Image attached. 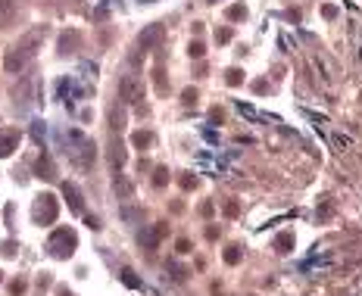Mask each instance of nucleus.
I'll return each mask as SVG.
<instances>
[{
	"label": "nucleus",
	"mask_w": 362,
	"mask_h": 296,
	"mask_svg": "<svg viewBox=\"0 0 362 296\" xmlns=\"http://www.w3.org/2000/svg\"><path fill=\"white\" fill-rule=\"evenodd\" d=\"M35 175L41 178V181H56V165H53V159H50L47 153H41V156H38V162H35Z\"/></svg>",
	"instance_id": "10"
},
{
	"label": "nucleus",
	"mask_w": 362,
	"mask_h": 296,
	"mask_svg": "<svg viewBox=\"0 0 362 296\" xmlns=\"http://www.w3.org/2000/svg\"><path fill=\"white\" fill-rule=\"evenodd\" d=\"M109 128H113V131H122L125 128V113H122L119 106L109 109Z\"/></svg>",
	"instance_id": "15"
},
{
	"label": "nucleus",
	"mask_w": 362,
	"mask_h": 296,
	"mask_svg": "<svg viewBox=\"0 0 362 296\" xmlns=\"http://www.w3.org/2000/svg\"><path fill=\"white\" fill-rule=\"evenodd\" d=\"M231 38H234V31H231V28H216V41H218V44H228Z\"/></svg>",
	"instance_id": "24"
},
{
	"label": "nucleus",
	"mask_w": 362,
	"mask_h": 296,
	"mask_svg": "<svg viewBox=\"0 0 362 296\" xmlns=\"http://www.w3.org/2000/svg\"><path fill=\"white\" fill-rule=\"evenodd\" d=\"M153 184H156V187H166V184H169V168L159 165L156 172H153Z\"/></svg>",
	"instance_id": "19"
},
{
	"label": "nucleus",
	"mask_w": 362,
	"mask_h": 296,
	"mask_svg": "<svg viewBox=\"0 0 362 296\" xmlns=\"http://www.w3.org/2000/svg\"><path fill=\"white\" fill-rule=\"evenodd\" d=\"M163 38H166V28L159 22H153V25H147L144 31H141V38H138V44H141V50H156L159 44H163Z\"/></svg>",
	"instance_id": "6"
},
{
	"label": "nucleus",
	"mask_w": 362,
	"mask_h": 296,
	"mask_svg": "<svg viewBox=\"0 0 362 296\" xmlns=\"http://www.w3.org/2000/svg\"><path fill=\"white\" fill-rule=\"evenodd\" d=\"M188 53H191L193 59H203V56H206V47H203V41H191Z\"/></svg>",
	"instance_id": "20"
},
{
	"label": "nucleus",
	"mask_w": 362,
	"mask_h": 296,
	"mask_svg": "<svg viewBox=\"0 0 362 296\" xmlns=\"http://www.w3.org/2000/svg\"><path fill=\"white\" fill-rule=\"evenodd\" d=\"M60 296H75L72 290H66V287H63V290H60Z\"/></svg>",
	"instance_id": "37"
},
{
	"label": "nucleus",
	"mask_w": 362,
	"mask_h": 296,
	"mask_svg": "<svg viewBox=\"0 0 362 296\" xmlns=\"http://www.w3.org/2000/svg\"><path fill=\"white\" fill-rule=\"evenodd\" d=\"M0 284H3V272H0Z\"/></svg>",
	"instance_id": "38"
},
{
	"label": "nucleus",
	"mask_w": 362,
	"mask_h": 296,
	"mask_svg": "<svg viewBox=\"0 0 362 296\" xmlns=\"http://www.w3.org/2000/svg\"><path fill=\"white\" fill-rule=\"evenodd\" d=\"M181 100H184V103H197V91H193V88H188V91H184V94H181Z\"/></svg>",
	"instance_id": "29"
},
{
	"label": "nucleus",
	"mask_w": 362,
	"mask_h": 296,
	"mask_svg": "<svg viewBox=\"0 0 362 296\" xmlns=\"http://www.w3.org/2000/svg\"><path fill=\"white\" fill-rule=\"evenodd\" d=\"M193 184H197V178H191V175L181 178V187H184V190H193Z\"/></svg>",
	"instance_id": "31"
},
{
	"label": "nucleus",
	"mask_w": 362,
	"mask_h": 296,
	"mask_svg": "<svg viewBox=\"0 0 362 296\" xmlns=\"http://www.w3.org/2000/svg\"><path fill=\"white\" fill-rule=\"evenodd\" d=\"M206 3H218V0H206Z\"/></svg>",
	"instance_id": "39"
},
{
	"label": "nucleus",
	"mask_w": 362,
	"mask_h": 296,
	"mask_svg": "<svg viewBox=\"0 0 362 296\" xmlns=\"http://www.w3.org/2000/svg\"><path fill=\"white\" fill-rule=\"evenodd\" d=\"M238 212H241L238 203H228V206H225V215H238Z\"/></svg>",
	"instance_id": "35"
},
{
	"label": "nucleus",
	"mask_w": 362,
	"mask_h": 296,
	"mask_svg": "<svg viewBox=\"0 0 362 296\" xmlns=\"http://www.w3.org/2000/svg\"><path fill=\"white\" fill-rule=\"evenodd\" d=\"M25 290H28V284H25V281H13V284H10V293H13V296H22Z\"/></svg>",
	"instance_id": "25"
},
{
	"label": "nucleus",
	"mask_w": 362,
	"mask_h": 296,
	"mask_svg": "<svg viewBox=\"0 0 362 296\" xmlns=\"http://www.w3.org/2000/svg\"><path fill=\"white\" fill-rule=\"evenodd\" d=\"M122 284H125V287H131V290H138V287H141V277L134 274L131 268H122Z\"/></svg>",
	"instance_id": "17"
},
{
	"label": "nucleus",
	"mask_w": 362,
	"mask_h": 296,
	"mask_svg": "<svg viewBox=\"0 0 362 296\" xmlns=\"http://www.w3.org/2000/svg\"><path fill=\"white\" fill-rule=\"evenodd\" d=\"M13 252H16V243L6 240V243H3V256H13Z\"/></svg>",
	"instance_id": "36"
},
{
	"label": "nucleus",
	"mask_w": 362,
	"mask_h": 296,
	"mask_svg": "<svg viewBox=\"0 0 362 296\" xmlns=\"http://www.w3.org/2000/svg\"><path fill=\"white\" fill-rule=\"evenodd\" d=\"M78 44H81V35L78 31H63L60 35V44H56V50L66 56V53H72V50H78Z\"/></svg>",
	"instance_id": "11"
},
{
	"label": "nucleus",
	"mask_w": 362,
	"mask_h": 296,
	"mask_svg": "<svg viewBox=\"0 0 362 296\" xmlns=\"http://www.w3.org/2000/svg\"><path fill=\"white\" fill-rule=\"evenodd\" d=\"M13 150H19V131H16V128H3V131H0V159L13 156Z\"/></svg>",
	"instance_id": "8"
},
{
	"label": "nucleus",
	"mask_w": 362,
	"mask_h": 296,
	"mask_svg": "<svg viewBox=\"0 0 362 296\" xmlns=\"http://www.w3.org/2000/svg\"><path fill=\"white\" fill-rule=\"evenodd\" d=\"M85 225H88V228H94V231H97V228H100V218H97V215H85Z\"/></svg>",
	"instance_id": "33"
},
{
	"label": "nucleus",
	"mask_w": 362,
	"mask_h": 296,
	"mask_svg": "<svg viewBox=\"0 0 362 296\" xmlns=\"http://www.w3.org/2000/svg\"><path fill=\"white\" fill-rule=\"evenodd\" d=\"M63 197H66V203H69V209H72L75 215L85 212V200H81V190L75 187V184H69V181L63 184Z\"/></svg>",
	"instance_id": "9"
},
{
	"label": "nucleus",
	"mask_w": 362,
	"mask_h": 296,
	"mask_svg": "<svg viewBox=\"0 0 362 296\" xmlns=\"http://www.w3.org/2000/svg\"><path fill=\"white\" fill-rule=\"evenodd\" d=\"M16 13V0H0V19H10Z\"/></svg>",
	"instance_id": "21"
},
{
	"label": "nucleus",
	"mask_w": 362,
	"mask_h": 296,
	"mask_svg": "<svg viewBox=\"0 0 362 296\" xmlns=\"http://www.w3.org/2000/svg\"><path fill=\"white\" fill-rule=\"evenodd\" d=\"M56 215H60V200L53 193H38L35 203H31V222L35 225H53Z\"/></svg>",
	"instance_id": "4"
},
{
	"label": "nucleus",
	"mask_w": 362,
	"mask_h": 296,
	"mask_svg": "<svg viewBox=\"0 0 362 296\" xmlns=\"http://www.w3.org/2000/svg\"><path fill=\"white\" fill-rule=\"evenodd\" d=\"M265 91H268V84H265L263 78H259V81H253V94H265Z\"/></svg>",
	"instance_id": "32"
},
{
	"label": "nucleus",
	"mask_w": 362,
	"mask_h": 296,
	"mask_svg": "<svg viewBox=\"0 0 362 296\" xmlns=\"http://www.w3.org/2000/svg\"><path fill=\"white\" fill-rule=\"evenodd\" d=\"M275 250L278 252H290L293 250V234L290 231H281V234L275 237Z\"/></svg>",
	"instance_id": "13"
},
{
	"label": "nucleus",
	"mask_w": 362,
	"mask_h": 296,
	"mask_svg": "<svg viewBox=\"0 0 362 296\" xmlns=\"http://www.w3.org/2000/svg\"><path fill=\"white\" fill-rule=\"evenodd\" d=\"M163 237H166V225H150V228L141 231L138 240H141V247H144V250H156Z\"/></svg>",
	"instance_id": "7"
},
{
	"label": "nucleus",
	"mask_w": 362,
	"mask_h": 296,
	"mask_svg": "<svg viewBox=\"0 0 362 296\" xmlns=\"http://www.w3.org/2000/svg\"><path fill=\"white\" fill-rule=\"evenodd\" d=\"M63 140H66V156H69V162L88 172V168L94 165V159H97L94 140H91L85 131H78V128H69L63 134Z\"/></svg>",
	"instance_id": "2"
},
{
	"label": "nucleus",
	"mask_w": 362,
	"mask_h": 296,
	"mask_svg": "<svg viewBox=\"0 0 362 296\" xmlns=\"http://www.w3.org/2000/svg\"><path fill=\"white\" fill-rule=\"evenodd\" d=\"M75 247H78V234H75L72 228H56L47 240V250H50L53 259H72Z\"/></svg>",
	"instance_id": "3"
},
{
	"label": "nucleus",
	"mask_w": 362,
	"mask_h": 296,
	"mask_svg": "<svg viewBox=\"0 0 362 296\" xmlns=\"http://www.w3.org/2000/svg\"><path fill=\"white\" fill-rule=\"evenodd\" d=\"M225 84H228V88H238V84H243V72H241V69H228V72H225Z\"/></svg>",
	"instance_id": "18"
},
{
	"label": "nucleus",
	"mask_w": 362,
	"mask_h": 296,
	"mask_svg": "<svg viewBox=\"0 0 362 296\" xmlns=\"http://www.w3.org/2000/svg\"><path fill=\"white\" fill-rule=\"evenodd\" d=\"M131 143H134L138 150H147L150 143H153V134H150V131H134V134H131Z\"/></svg>",
	"instance_id": "16"
},
{
	"label": "nucleus",
	"mask_w": 362,
	"mask_h": 296,
	"mask_svg": "<svg viewBox=\"0 0 362 296\" xmlns=\"http://www.w3.org/2000/svg\"><path fill=\"white\" fill-rule=\"evenodd\" d=\"M238 109H241V113H243V115H250V118H256V109H253V106H250V103H243V100H238Z\"/></svg>",
	"instance_id": "28"
},
{
	"label": "nucleus",
	"mask_w": 362,
	"mask_h": 296,
	"mask_svg": "<svg viewBox=\"0 0 362 296\" xmlns=\"http://www.w3.org/2000/svg\"><path fill=\"white\" fill-rule=\"evenodd\" d=\"M175 250H178V252H181V256H184V252H191V240H184V237H181V240H178V243H175Z\"/></svg>",
	"instance_id": "30"
},
{
	"label": "nucleus",
	"mask_w": 362,
	"mask_h": 296,
	"mask_svg": "<svg viewBox=\"0 0 362 296\" xmlns=\"http://www.w3.org/2000/svg\"><path fill=\"white\" fill-rule=\"evenodd\" d=\"M119 100L125 103H141L144 100V81L138 75H122L119 78Z\"/></svg>",
	"instance_id": "5"
},
{
	"label": "nucleus",
	"mask_w": 362,
	"mask_h": 296,
	"mask_svg": "<svg viewBox=\"0 0 362 296\" xmlns=\"http://www.w3.org/2000/svg\"><path fill=\"white\" fill-rule=\"evenodd\" d=\"M322 16H325V19H338V6H334V3H325V6H322Z\"/></svg>",
	"instance_id": "27"
},
{
	"label": "nucleus",
	"mask_w": 362,
	"mask_h": 296,
	"mask_svg": "<svg viewBox=\"0 0 362 296\" xmlns=\"http://www.w3.org/2000/svg\"><path fill=\"white\" fill-rule=\"evenodd\" d=\"M31 134L38 137V143H44V137H47V128H44V122H31Z\"/></svg>",
	"instance_id": "23"
},
{
	"label": "nucleus",
	"mask_w": 362,
	"mask_h": 296,
	"mask_svg": "<svg viewBox=\"0 0 362 296\" xmlns=\"http://www.w3.org/2000/svg\"><path fill=\"white\" fill-rule=\"evenodd\" d=\"M225 16H228V22H243V19H247V6H243V3H231L228 10H225Z\"/></svg>",
	"instance_id": "14"
},
{
	"label": "nucleus",
	"mask_w": 362,
	"mask_h": 296,
	"mask_svg": "<svg viewBox=\"0 0 362 296\" xmlns=\"http://www.w3.org/2000/svg\"><path fill=\"white\" fill-rule=\"evenodd\" d=\"M328 215H331V203H322V209H318V218H328Z\"/></svg>",
	"instance_id": "34"
},
{
	"label": "nucleus",
	"mask_w": 362,
	"mask_h": 296,
	"mask_svg": "<svg viewBox=\"0 0 362 296\" xmlns=\"http://www.w3.org/2000/svg\"><path fill=\"white\" fill-rule=\"evenodd\" d=\"M225 262H228V265H238V262H241V247H228V250H225Z\"/></svg>",
	"instance_id": "22"
},
{
	"label": "nucleus",
	"mask_w": 362,
	"mask_h": 296,
	"mask_svg": "<svg viewBox=\"0 0 362 296\" xmlns=\"http://www.w3.org/2000/svg\"><path fill=\"white\" fill-rule=\"evenodd\" d=\"M109 162H113V168H122L125 165V147H122V140H116L109 143Z\"/></svg>",
	"instance_id": "12"
},
{
	"label": "nucleus",
	"mask_w": 362,
	"mask_h": 296,
	"mask_svg": "<svg viewBox=\"0 0 362 296\" xmlns=\"http://www.w3.org/2000/svg\"><path fill=\"white\" fill-rule=\"evenodd\" d=\"M44 38H47V25H35V28H28L25 35L16 41V44L6 50V56H3V69L6 72H22L25 66H28V59L38 53V47L44 44Z\"/></svg>",
	"instance_id": "1"
},
{
	"label": "nucleus",
	"mask_w": 362,
	"mask_h": 296,
	"mask_svg": "<svg viewBox=\"0 0 362 296\" xmlns=\"http://www.w3.org/2000/svg\"><path fill=\"white\" fill-rule=\"evenodd\" d=\"M169 272H172V281H184V277H188V274H184V268H181V265H175V262L169 265Z\"/></svg>",
	"instance_id": "26"
}]
</instances>
